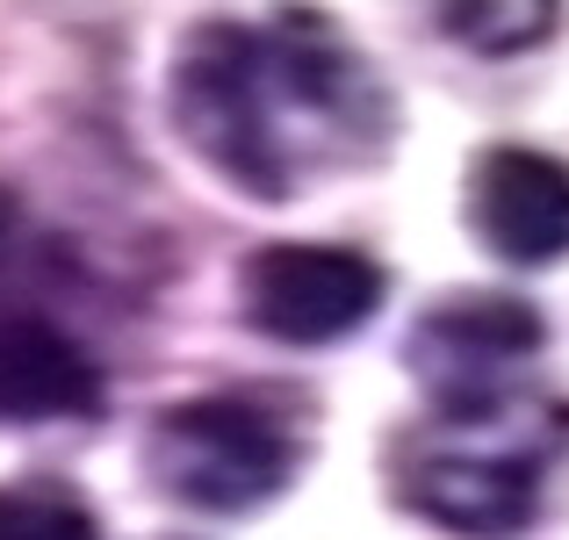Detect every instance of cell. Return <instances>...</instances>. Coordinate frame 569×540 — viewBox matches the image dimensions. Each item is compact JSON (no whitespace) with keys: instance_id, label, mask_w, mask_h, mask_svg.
<instances>
[{"instance_id":"obj_10","label":"cell","mask_w":569,"mask_h":540,"mask_svg":"<svg viewBox=\"0 0 569 540\" xmlns=\"http://www.w3.org/2000/svg\"><path fill=\"white\" fill-rule=\"evenodd\" d=\"M8 246H14V194L0 188V260H8Z\"/></svg>"},{"instance_id":"obj_7","label":"cell","mask_w":569,"mask_h":540,"mask_svg":"<svg viewBox=\"0 0 569 540\" xmlns=\"http://www.w3.org/2000/svg\"><path fill=\"white\" fill-rule=\"evenodd\" d=\"M101 411V368L66 324L37 310H0V426Z\"/></svg>"},{"instance_id":"obj_1","label":"cell","mask_w":569,"mask_h":540,"mask_svg":"<svg viewBox=\"0 0 569 540\" xmlns=\"http://www.w3.org/2000/svg\"><path fill=\"white\" fill-rule=\"evenodd\" d=\"M167 109L188 152L252 202H296L389 144V87L325 22H202L181 37Z\"/></svg>"},{"instance_id":"obj_2","label":"cell","mask_w":569,"mask_h":540,"mask_svg":"<svg viewBox=\"0 0 569 540\" xmlns=\"http://www.w3.org/2000/svg\"><path fill=\"white\" fill-rule=\"evenodd\" d=\"M556 454V418L519 389L498 411L440 418L403 432L389 454V483L418 519L461 540H512L541 512V469Z\"/></svg>"},{"instance_id":"obj_6","label":"cell","mask_w":569,"mask_h":540,"mask_svg":"<svg viewBox=\"0 0 569 540\" xmlns=\"http://www.w3.org/2000/svg\"><path fill=\"white\" fill-rule=\"evenodd\" d=\"M469 238L505 267L569 260V167L541 144H483L461 173Z\"/></svg>"},{"instance_id":"obj_9","label":"cell","mask_w":569,"mask_h":540,"mask_svg":"<svg viewBox=\"0 0 569 540\" xmlns=\"http://www.w3.org/2000/svg\"><path fill=\"white\" fill-rule=\"evenodd\" d=\"M0 540H101V527L72 490L29 483V490H0Z\"/></svg>"},{"instance_id":"obj_5","label":"cell","mask_w":569,"mask_h":540,"mask_svg":"<svg viewBox=\"0 0 569 540\" xmlns=\"http://www.w3.org/2000/svg\"><path fill=\"white\" fill-rule=\"evenodd\" d=\"M541 310L519 296H447L418 318L403 368L418 374L426 403L440 418H469V411H498L519 397V368L541 353Z\"/></svg>"},{"instance_id":"obj_4","label":"cell","mask_w":569,"mask_h":540,"mask_svg":"<svg viewBox=\"0 0 569 540\" xmlns=\"http://www.w3.org/2000/svg\"><path fill=\"white\" fill-rule=\"evenodd\" d=\"M389 281L368 252L318 246V238H281L246 252L238 267V310L274 347H339L382 310Z\"/></svg>"},{"instance_id":"obj_8","label":"cell","mask_w":569,"mask_h":540,"mask_svg":"<svg viewBox=\"0 0 569 540\" xmlns=\"http://www.w3.org/2000/svg\"><path fill=\"white\" fill-rule=\"evenodd\" d=\"M432 29L455 37L461 51H483V58H512V51H533L562 29V8L548 0H455V8H432Z\"/></svg>"},{"instance_id":"obj_3","label":"cell","mask_w":569,"mask_h":540,"mask_svg":"<svg viewBox=\"0 0 569 540\" xmlns=\"http://www.w3.org/2000/svg\"><path fill=\"white\" fill-rule=\"evenodd\" d=\"M303 469V426L260 389H209L167 403L144 432V476L194 512L274 504Z\"/></svg>"}]
</instances>
